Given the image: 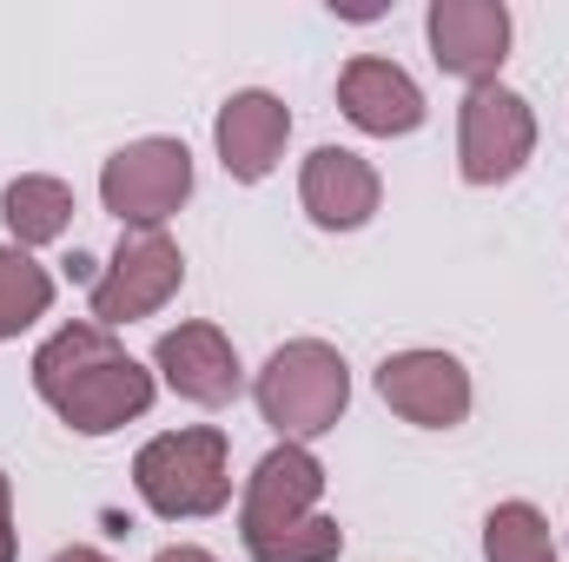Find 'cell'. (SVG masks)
Returning a JSON list of instances; mask_svg holds the SVG:
<instances>
[{
  "label": "cell",
  "instance_id": "obj_14",
  "mask_svg": "<svg viewBox=\"0 0 569 562\" xmlns=\"http://www.w3.org/2000/svg\"><path fill=\"white\" fill-rule=\"evenodd\" d=\"M0 219L13 232V245H53L67 225H73V192L67 179H47V172H20L7 192H0Z\"/></svg>",
  "mask_w": 569,
  "mask_h": 562
},
{
  "label": "cell",
  "instance_id": "obj_19",
  "mask_svg": "<svg viewBox=\"0 0 569 562\" xmlns=\"http://www.w3.org/2000/svg\"><path fill=\"white\" fill-rule=\"evenodd\" d=\"M152 562H219L212 550H199V543H172V550H159Z\"/></svg>",
  "mask_w": 569,
  "mask_h": 562
},
{
  "label": "cell",
  "instance_id": "obj_16",
  "mask_svg": "<svg viewBox=\"0 0 569 562\" xmlns=\"http://www.w3.org/2000/svg\"><path fill=\"white\" fill-rule=\"evenodd\" d=\"M483 562H557L543 510L537 503H497L483 516Z\"/></svg>",
  "mask_w": 569,
  "mask_h": 562
},
{
  "label": "cell",
  "instance_id": "obj_15",
  "mask_svg": "<svg viewBox=\"0 0 569 562\" xmlns=\"http://www.w3.org/2000/svg\"><path fill=\"white\" fill-rule=\"evenodd\" d=\"M53 304V272L33 265L20 245H0V344L20 338L33 318H47Z\"/></svg>",
  "mask_w": 569,
  "mask_h": 562
},
{
  "label": "cell",
  "instance_id": "obj_7",
  "mask_svg": "<svg viewBox=\"0 0 569 562\" xmlns=\"http://www.w3.org/2000/svg\"><path fill=\"white\" fill-rule=\"evenodd\" d=\"M425 33L430 60L470 87H490L497 67L510 60V7L503 0H430Z\"/></svg>",
  "mask_w": 569,
  "mask_h": 562
},
{
  "label": "cell",
  "instance_id": "obj_20",
  "mask_svg": "<svg viewBox=\"0 0 569 562\" xmlns=\"http://www.w3.org/2000/svg\"><path fill=\"white\" fill-rule=\"evenodd\" d=\"M53 562H113V556H100V550H87V543H73V550H60Z\"/></svg>",
  "mask_w": 569,
  "mask_h": 562
},
{
  "label": "cell",
  "instance_id": "obj_17",
  "mask_svg": "<svg viewBox=\"0 0 569 562\" xmlns=\"http://www.w3.org/2000/svg\"><path fill=\"white\" fill-rule=\"evenodd\" d=\"M246 550H252V562H338L345 530L331 516H305V523H284L279 536H259Z\"/></svg>",
  "mask_w": 569,
  "mask_h": 562
},
{
  "label": "cell",
  "instance_id": "obj_12",
  "mask_svg": "<svg viewBox=\"0 0 569 562\" xmlns=\"http://www.w3.org/2000/svg\"><path fill=\"white\" fill-rule=\"evenodd\" d=\"M298 199H305L311 225H325V232H358V225L378 212L385 185H378L371 159H358V152H345V145H318V152L305 159V172H298Z\"/></svg>",
  "mask_w": 569,
  "mask_h": 562
},
{
  "label": "cell",
  "instance_id": "obj_9",
  "mask_svg": "<svg viewBox=\"0 0 569 562\" xmlns=\"http://www.w3.org/2000/svg\"><path fill=\"white\" fill-rule=\"evenodd\" d=\"M378 398L418 430H457L470 418V371L450 351H398L378 364Z\"/></svg>",
  "mask_w": 569,
  "mask_h": 562
},
{
  "label": "cell",
  "instance_id": "obj_4",
  "mask_svg": "<svg viewBox=\"0 0 569 562\" xmlns=\"http://www.w3.org/2000/svg\"><path fill=\"white\" fill-rule=\"evenodd\" d=\"M192 192V152L179 140H133L100 172V199L127 232H159Z\"/></svg>",
  "mask_w": 569,
  "mask_h": 562
},
{
  "label": "cell",
  "instance_id": "obj_6",
  "mask_svg": "<svg viewBox=\"0 0 569 562\" xmlns=\"http://www.w3.org/2000/svg\"><path fill=\"white\" fill-rule=\"evenodd\" d=\"M186 284V259L166 232H127L113 265L93 279V324H133V318H152L172 291Z\"/></svg>",
  "mask_w": 569,
  "mask_h": 562
},
{
  "label": "cell",
  "instance_id": "obj_5",
  "mask_svg": "<svg viewBox=\"0 0 569 562\" xmlns=\"http://www.w3.org/2000/svg\"><path fill=\"white\" fill-rule=\"evenodd\" d=\"M537 152V113L523 93L510 87H470L463 113H457V165L470 185H503L523 172V159Z\"/></svg>",
  "mask_w": 569,
  "mask_h": 562
},
{
  "label": "cell",
  "instance_id": "obj_10",
  "mask_svg": "<svg viewBox=\"0 0 569 562\" xmlns=\"http://www.w3.org/2000/svg\"><path fill=\"white\" fill-rule=\"evenodd\" d=\"M152 364H159V378L186 404H206V411H219V404H232L246 391L239 351H232V338L219 324H179V331H166L159 351H152Z\"/></svg>",
  "mask_w": 569,
  "mask_h": 562
},
{
  "label": "cell",
  "instance_id": "obj_1",
  "mask_svg": "<svg viewBox=\"0 0 569 562\" xmlns=\"http://www.w3.org/2000/svg\"><path fill=\"white\" fill-rule=\"evenodd\" d=\"M33 391L47 398V411L80 430V436H113L120 423L152 411V371L107 331V324H60L40 351H33Z\"/></svg>",
  "mask_w": 569,
  "mask_h": 562
},
{
  "label": "cell",
  "instance_id": "obj_18",
  "mask_svg": "<svg viewBox=\"0 0 569 562\" xmlns=\"http://www.w3.org/2000/svg\"><path fill=\"white\" fill-rule=\"evenodd\" d=\"M0 562H13V490L0 476Z\"/></svg>",
  "mask_w": 569,
  "mask_h": 562
},
{
  "label": "cell",
  "instance_id": "obj_2",
  "mask_svg": "<svg viewBox=\"0 0 569 562\" xmlns=\"http://www.w3.org/2000/svg\"><path fill=\"white\" fill-rule=\"evenodd\" d=\"M133 490L152 516L166 523H192V516H219L232 503V443L212 423L192 430H166L133 456Z\"/></svg>",
  "mask_w": 569,
  "mask_h": 562
},
{
  "label": "cell",
  "instance_id": "obj_3",
  "mask_svg": "<svg viewBox=\"0 0 569 562\" xmlns=\"http://www.w3.org/2000/svg\"><path fill=\"white\" fill-rule=\"evenodd\" d=\"M252 398H259V418L279 430V443H311V436H325L345 418L351 371H345V358L325 338H291V344H279L266 358Z\"/></svg>",
  "mask_w": 569,
  "mask_h": 562
},
{
  "label": "cell",
  "instance_id": "obj_8",
  "mask_svg": "<svg viewBox=\"0 0 569 562\" xmlns=\"http://www.w3.org/2000/svg\"><path fill=\"white\" fill-rule=\"evenodd\" d=\"M318 496H325V463H318L305 443L266 450L259 470L246 476V496H239V536H246V543L279 536L284 523L318 516Z\"/></svg>",
  "mask_w": 569,
  "mask_h": 562
},
{
  "label": "cell",
  "instance_id": "obj_13",
  "mask_svg": "<svg viewBox=\"0 0 569 562\" xmlns=\"http://www.w3.org/2000/svg\"><path fill=\"white\" fill-rule=\"evenodd\" d=\"M212 140H219V165L239 179V185H259L272 165H279L284 140H291V113H284L279 93H232L212 120Z\"/></svg>",
  "mask_w": 569,
  "mask_h": 562
},
{
  "label": "cell",
  "instance_id": "obj_11",
  "mask_svg": "<svg viewBox=\"0 0 569 562\" xmlns=\"http://www.w3.org/2000/svg\"><path fill=\"white\" fill-rule=\"evenodd\" d=\"M338 107L358 133H378V140H398V133H418L425 127V93L418 80L398 67V60H351L338 73Z\"/></svg>",
  "mask_w": 569,
  "mask_h": 562
}]
</instances>
